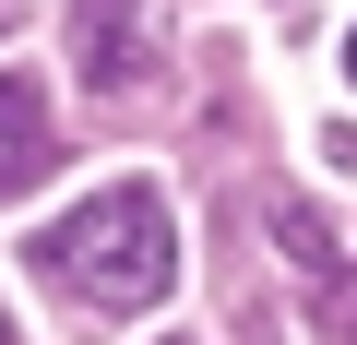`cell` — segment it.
<instances>
[{
  "instance_id": "5b68a950",
  "label": "cell",
  "mask_w": 357,
  "mask_h": 345,
  "mask_svg": "<svg viewBox=\"0 0 357 345\" xmlns=\"http://www.w3.org/2000/svg\"><path fill=\"white\" fill-rule=\"evenodd\" d=\"M310 309H321L333 345H357V262H321V274H310Z\"/></svg>"
},
{
  "instance_id": "277c9868",
  "label": "cell",
  "mask_w": 357,
  "mask_h": 345,
  "mask_svg": "<svg viewBox=\"0 0 357 345\" xmlns=\"http://www.w3.org/2000/svg\"><path fill=\"white\" fill-rule=\"evenodd\" d=\"M274 250H286L298 274H321V262H333V227H321L310 203H274Z\"/></svg>"
},
{
  "instance_id": "52a82bcc",
  "label": "cell",
  "mask_w": 357,
  "mask_h": 345,
  "mask_svg": "<svg viewBox=\"0 0 357 345\" xmlns=\"http://www.w3.org/2000/svg\"><path fill=\"white\" fill-rule=\"evenodd\" d=\"M0 345H13V309H0Z\"/></svg>"
},
{
  "instance_id": "3957f363",
  "label": "cell",
  "mask_w": 357,
  "mask_h": 345,
  "mask_svg": "<svg viewBox=\"0 0 357 345\" xmlns=\"http://www.w3.org/2000/svg\"><path fill=\"white\" fill-rule=\"evenodd\" d=\"M24 179H48V95L24 72H0V203H13Z\"/></svg>"
},
{
  "instance_id": "8992f818",
  "label": "cell",
  "mask_w": 357,
  "mask_h": 345,
  "mask_svg": "<svg viewBox=\"0 0 357 345\" xmlns=\"http://www.w3.org/2000/svg\"><path fill=\"white\" fill-rule=\"evenodd\" d=\"M345 84H357V36H345Z\"/></svg>"
},
{
  "instance_id": "7a4b0ae2",
  "label": "cell",
  "mask_w": 357,
  "mask_h": 345,
  "mask_svg": "<svg viewBox=\"0 0 357 345\" xmlns=\"http://www.w3.org/2000/svg\"><path fill=\"white\" fill-rule=\"evenodd\" d=\"M72 72L96 95H155V72H167V0H72Z\"/></svg>"
},
{
  "instance_id": "6da1fadb",
  "label": "cell",
  "mask_w": 357,
  "mask_h": 345,
  "mask_svg": "<svg viewBox=\"0 0 357 345\" xmlns=\"http://www.w3.org/2000/svg\"><path fill=\"white\" fill-rule=\"evenodd\" d=\"M36 274L60 298H84V309H155L178 286V227H167V203L143 179H119V191L72 203L60 227H36Z\"/></svg>"
}]
</instances>
